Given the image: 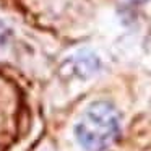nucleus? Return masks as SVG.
<instances>
[{
	"instance_id": "f257e3e1",
	"label": "nucleus",
	"mask_w": 151,
	"mask_h": 151,
	"mask_svg": "<svg viewBox=\"0 0 151 151\" xmlns=\"http://www.w3.org/2000/svg\"><path fill=\"white\" fill-rule=\"evenodd\" d=\"M120 132V117L111 102H93L75 125V135L85 150L106 151L114 145Z\"/></svg>"
},
{
	"instance_id": "f03ea898",
	"label": "nucleus",
	"mask_w": 151,
	"mask_h": 151,
	"mask_svg": "<svg viewBox=\"0 0 151 151\" xmlns=\"http://www.w3.org/2000/svg\"><path fill=\"white\" fill-rule=\"evenodd\" d=\"M128 2H143V0H128Z\"/></svg>"
}]
</instances>
